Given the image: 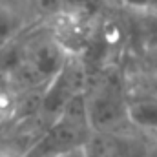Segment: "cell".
Instances as JSON below:
<instances>
[{
	"label": "cell",
	"mask_w": 157,
	"mask_h": 157,
	"mask_svg": "<svg viewBox=\"0 0 157 157\" xmlns=\"http://www.w3.org/2000/svg\"><path fill=\"white\" fill-rule=\"evenodd\" d=\"M86 108L91 128H108L115 124L122 113L128 117V104L124 106L112 90H101L90 102H86Z\"/></svg>",
	"instance_id": "obj_1"
},
{
	"label": "cell",
	"mask_w": 157,
	"mask_h": 157,
	"mask_svg": "<svg viewBox=\"0 0 157 157\" xmlns=\"http://www.w3.org/2000/svg\"><path fill=\"white\" fill-rule=\"evenodd\" d=\"M128 119L139 126L148 130L150 133L157 132V101L150 99H135L128 104Z\"/></svg>",
	"instance_id": "obj_2"
},
{
	"label": "cell",
	"mask_w": 157,
	"mask_h": 157,
	"mask_svg": "<svg viewBox=\"0 0 157 157\" xmlns=\"http://www.w3.org/2000/svg\"><path fill=\"white\" fill-rule=\"evenodd\" d=\"M22 29V18L17 11L0 6V53L15 40Z\"/></svg>",
	"instance_id": "obj_3"
},
{
	"label": "cell",
	"mask_w": 157,
	"mask_h": 157,
	"mask_svg": "<svg viewBox=\"0 0 157 157\" xmlns=\"http://www.w3.org/2000/svg\"><path fill=\"white\" fill-rule=\"evenodd\" d=\"M139 35H141L144 49L157 48V17L143 13L141 22H139Z\"/></svg>",
	"instance_id": "obj_4"
},
{
	"label": "cell",
	"mask_w": 157,
	"mask_h": 157,
	"mask_svg": "<svg viewBox=\"0 0 157 157\" xmlns=\"http://www.w3.org/2000/svg\"><path fill=\"white\" fill-rule=\"evenodd\" d=\"M137 75H157V48L144 49L137 62Z\"/></svg>",
	"instance_id": "obj_5"
},
{
	"label": "cell",
	"mask_w": 157,
	"mask_h": 157,
	"mask_svg": "<svg viewBox=\"0 0 157 157\" xmlns=\"http://www.w3.org/2000/svg\"><path fill=\"white\" fill-rule=\"evenodd\" d=\"M53 157H90V150H88V144H86V146H78V148H73L70 152H64V154H59V155Z\"/></svg>",
	"instance_id": "obj_6"
},
{
	"label": "cell",
	"mask_w": 157,
	"mask_h": 157,
	"mask_svg": "<svg viewBox=\"0 0 157 157\" xmlns=\"http://www.w3.org/2000/svg\"><path fill=\"white\" fill-rule=\"evenodd\" d=\"M143 13L144 15H154V17H157V0H148Z\"/></svg>",
	"instance_id": "obj_7"
},
{
	"label": "cell",
	"mask_w": 157,
	"mask_h": 157,
	"mask_svg": "<svg viewBox=\"0 0 157 157\" xmlns=\"http://www.w3.org/2000/svg\"><path fill=\"white\" fill-rule=\"evenodd\" d=\"M152 135H154V137H157V132H154V133H152Z\"/></svg>",
	"instance_id": "obj_8"
},
{
	"label": "cell",
	"mask_w": 157,
	"mask_h": 157,
	"mask_svg": "<svg viewBox=\"0 0 157 157\" xmlns=\"http://www.w3.org/2000/svg\"><path fill=\"white\" fill-rule=\"evenodd\" d=\"M0 157H7V155H2V154H0Z\"/></svg>",
	"instance_id": "obj_9"
}]
</instances>
